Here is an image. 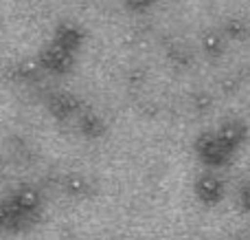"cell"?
Instances as JSON below:
<instances>
[{
	"label": "cell",
	"instance_id": "obj_9",
	"mask_svg": "<svg viewBox=\"0 0 250 240\" xmlns=\"http://www.w3.org/2000/svg\"><path fill=\"white\" fill-rule=\"evenodd\" d=\"M222 44H224V42H222V38L217 33H208L207 38H204V47H207L208 51H220Z\"/></svg>",
	"mask_w": 250,
	"mask_h": 240
},
{
	"label": "cell",
	"instance_id": "obj_12",
	"mask_svg": "<svg viewBox=\"0 0 250 240\" xmlns=\"http://www.w3.org/2000/svg\"><path fill=\"white\" fill-rule=\"evenodd\" d=\"M147 2H149V0H129V4H134V7H145Z\"/></svg>",
	"mask_w": 250,
	"mask_h": 240
},
{
	"label": "cell",
	"instance_id": "obj_4",
	"mask_svg": "<svg viewBox=\"0 0 250 240\" xmlns=\"http://www.w3.org/2000/svg\"><path fill=\"white\" fill-rule=\"evenodd\" d=\"M42 62L53 71H66L70 66V62H73V57H70V48L55 40V42H51L42 51Z\"/></svg>",
	"mask_w": 250,
	"mask_h": 240
},
{
	"label": "cell",
	"instance_id": "obj_11",
	"mask_svg": "<svg viewBox=\"0 0 250 240\" xmlns=\"http://www.w3.org/2000/svg\"><path fill=\"white\" fill-rule=\"evenodd\" d=\"M239 198H242V207H244V210H246L248 214H250V183L244 185L242 196H239Z\"/></svg>",
	"mask_w": 250,
	"mask_h": 240
},
{
	"label": "cell",
	"instance_id": "obj_6",
	"mask_svg": "<svg viewBox=\"0 0 250 240\" xmlns=\"http://www.w3.org/2000/svg\"><path fill=\"white\" fill-rule=\"evenodd\" d=\"M51 106H53V113L55 115H70L73 110H77L79 101H77V97H73L70 93H60V95L53 97Z\"/></svg>",
	"mask_w": 250,
	"mask_h": 240
},
{
	"label": "cell",
	"instance_id": "obj_8",
	"mask_svg": "<svg viewBox=\"0 0 250 240\" xmlns=\"http://www.w3.org/2000/svg\"><path fill=\"white\" fill-rule=\"evenodd\" d=\"M82 126H83V130H86V132H90V135H97V132H99V128H101V121L92 113H88V115H83Z\"/></svg>",
	"mask_w": 250,
	"mask_h": 240
},
{
	"label": "cell",
	"instance_id": "obj_1",
	"mask_svg": "<svg viewBox=\"0 0 250 240\" xmlns=\"http://www.w3.org/2000/svg\"><path fill=\"white\" fill-rule=\"evenodd\" d=\"M195 150H198L200 159L208 166H224L226 161L230 159V150L217 139L215 132H202L195 141Z\"/></svg>",
	"mask_w": 250,
	"mask_h": 240
},
{
	"label": "cell",
	"instance_id": "obj_10",
	"mask_svg": "<svg viewBox=\"0 0 250 240\" xmlns=\"http://www.w3.org/2000/svg\"><path fill=\"white\" fill-rule=\"evenodd\" d=\"M66 185H68V190H73V192H83V190H86V181L79 179V176H70V179L66 181Z\"/></svg>",
	"mask_w": 250,
	"mask_h": 240
},
{
	"label": "cell",
	"instance_id": "obj_7",
	"mask_svg": "<svg viewBox=\"0 0 250 240\" xmlns=\"http://www.w3.org/2000/svg\"><path fill=\"white\" fill-rule=\"evenodd\" d=\"M79 38H82V35H79V29H77V26H73V24H62L60 31H57V38H55V40H57V42H62L64 47H68L70 51H73V48L79 44Z\"/></svg>",
	"mask_w": 250,
	"mask_h": 240
},
{
	"label": "cell",
	"instance_id": "obj_3",
	"mask_svg": "<svg viewBox=\"0 0 250 240\" xmlns=\"http://www.w3.org/2000/svg\"><path fill=\"white\" fill-rule=\"evenodd\" d=\"M195 194L202 203L207 205H215L222 201V194H224V183L217 179L215 174H202L195 181Z\"/></svg>",
	"mask_w": 250,
	"mask_h": 240
},
{
	"label": "cell",
	"instance_id": "obj_5",
	"mask_svg": "<svg viewBox=\"0 0 250 240\" xmlns=\"http://www.w3.org/2000/svg\"><path fill=\"white\" fill-rule=\"evenodd\" d=\"M11 201L16 203V207L22 212V214H31V212L38 210L42 198H40V192L35 188H22V190H18L16 196H13Z\"/></svg>",
	"mask_w": 250,
	"mask_h": 240
},
{
	"label": "cell",
	"instance_id": "obj_2",
	"mask_svg": "<svg viewBox=\"0 0 250 240\" xmlns=\"http://www.w3.org/2000/svg\"><path fill=\"white\" fill-rule=\"evenodd\" d=\"M215 135L230 152H235V148H239V144L246 139L248 126L242 121V119H226V121L215 130Z\"/></svg>",
	"mask_w": 250,
	"mask_h": 240
}]
</instances>
